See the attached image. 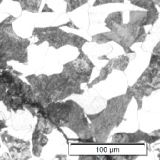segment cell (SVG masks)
<instances>
[{"instance_id": "1", "label": "cell", "mask_w": 160, "mask_h": 160, "mask_svg": "<svg viewBox=\"0 0 160 160\" xmlns=\"http://www.w3.org/2000/svg\"><path fill=\"white\" fill-rule=\"evenodd\" d=\"M79 52L77 58L63 65L62 71L59 74H32L26 77L35 99L41 105L45 107L72 95L84 94V90L81 88V84L90 82L95 65L83 51Z\"/></svg>"}, {"instance_id": "2", "label": "cell", "mask_w": 160, "mask_h": 160, "mask_svg": "<svg viewBox=\"0 0 160 160\" xmlns=\"http://www.w3.org/2000/svg\"><path fill=\"white\" fill-rule=\"evenodd\" d=\"M159 18L157 8L145 11L130 12V22L123 23V12L122 11L110 13L104 20L105 26L110 31L92 36L91 42L98 45L114 42L123 48L126 54H135L131 47L136 43H143L146 41L145 26L153 25Z\"/></svg>"}, {"instance_id": "3", "label": "cell", "mask_w": 160, "mask_h": 160, "mask_svg": "<svg viewBox=\"0 0 160 160\" xmlns=\"http://www.w3.org/2000/svg\"><path fill=\"white\" fill-rule=\"evenodd\" d=\"M43 115L53 125L54 129L66 127L73 131L83 142H93L90 122L84 108L73 100L52 102L37 113ZM36 116V115H35Z\"/></svg>"}, {"instance_id": "4", "label": "cell", "mask_w": 160, "mask_h": 160, "mask_svg": "<svg viewBox=\"0 0 160 160\" xmlns=\"http://www.w3.org/2000/svg\"><path fill=\"white\" fill-rule=\"evenodd\" d=\"M132 95L127 91L124 94L109 99L103 110L95 114H86L90 122L93 142L106 143L110 133L124 120L127 108L132 99Z\"/></svg>"}, {"instance_id": "5", "label": "cell", "mask_w": 160, "mask_h": 160, "mask_svg": "<svg viewBox=\"0 0 160 160\" xmlns=\"http://www.w3.org/2000/svg\"><path fill=\"white\" fill-rule=\"evenodd\" d=\"M16 18L9 15L0 23V68H12L7 62L15 61L27 64L28 48L30 40L18 36L13 30L12 23Z\"/></svg>"}, {"instance_id": "6", "label": "cell", "mask_w": 160, "mask_h": 160, "mask_svg": "<svg viewBox=\"0 0 160 160\" xmlns=\"http://www.w3.org/2000/svg\"><path fill=\"white\" fill-rule=\"evenodd\" d=\"M160 89V42L156 44L152 51L150 61L142 74L132 86H129L130 91L137 103L138 110L142 107L143 98L149 97L152 92Z\"/></svg>"}, {"instance_id": "7", "label": "cell", "mask_w": 160, "mask_h": 160, "mask_svg": "<svg viewBox=\"0 0 160 160\" xmlns=\"http://www.w3.org/2000/svg\"><path fill=\"white\" fill-rule=\"evenodd\" d=\"M32 35L38 38L35 45L38 46L47 42L49 47H53L55 50L66 45L73 46L81 52L82 48L86 43H89L88 39H85L76 34L69 33L61 29L58 26H49L45 28H35Z\"/></svg>"}, {"instance_id": "8", "label": "cell", "mask_w": 160, "mask_h": 160, "mask_svg": "<svg viewBox=\"0 0 160 160\" xmlns=\"http://www.w3.org/2000/svg\"><path fill=\"white\" fill-rule=\"evenodd\" d=\"M159 129L152 133H147L143 131L138 130L134 132H117L112 137V143L114 145L123 144H133L140 142L152 144L159 141Z\"/></svg>"}, {"instance_id": "9", "label": "cell", "mask_w": 160, "mask_h": 160, "mask_svg": "<svg viewBox=\"0 0 160 160\" xmlns=\"http://www.w3.org/2000/svg\"><path fill=\"white\" fill-rule=\"evenodd\" d=\"M99 59H107V60H108V63L104 67L100 69L99 76L97 77L91 83H88L87 86L89 89L93 88L94 85L99 84L101 81L107 80V78L111 74L113 70H117V71H122V72L125 71L128 67L129 64H130V57L128 56V54L120 55L117 58L111 59L107 58L106 56H104V57L102 56V57L99 58Z\"/></svg>"}, {"instance_id": "10", "label": "cell", "mask_w": 160, "mask_h": 160, "mask_svg": "<svg viewBox=\"0 0 160 160\" xmlns=\"http://www.w3.org/2000/svg\"><path fill=\"white\" fill-rule=\"evenodd\" d=\"M3 143L8 147L12 159H29L30 142L12 137L5 131L1 135Z\"/></svg>"}, {"instance_id": "11", "label": "cell", "mask_w": 160, "mask_h": 160, "mask_svg": "<svg viewBox=\"0 0 160 160\" xmlns=\"http://www.w3.org/2000/svg\"><path fill=\"white\" fill-rule=\"evenodd\" d=\"M126 0H95L93 6H99L101 5L106 4H113V3H124ZM129 1L132 5L137 6V7L142 8L145 10L152 9L156 8V5L153 0H127Z\"/></svg>"}, {"instance_id": "12", "label": "cell", "mask_w": 160, "mask_h": 160, "mask_svg": "<svg viewBox=\"0 0 160 160\" xmlns=\"http://www.w3.org/2000/svg\"><path fill=\"white\" fill-rule=\"evenodd\" d=\"M48 142V138L45 134L41 132L35 127L32 135V153L36 157H39L42 154V149Z\"/></svg>"}, {"instance_id": "13", "label": "cell", "mask_w": 160, "mask_h": 160, "mask_svg": "<svg viewBox=\"0 0 160 160\" xmlns=\"http://www.w3.org/2000/svg\"><path fill=\"white\" fill-rule=\"evenodd\" d=\"M138 157V156H132V155H88V156H79V159H98V160H120V159H136Z\"/></svg>"}, {"instance_id": "14", "label": "cell", "mask_w": 160, "mask_h": 160, "mask_svg": "<svg viewBox=\"0 0 160 160\" xmlns=\"http://www.w3.org/2000/svg\"><path fill=\"white\" fill-rule=\"evenodd\" d=\"M3 0H0V4ZM18 2L22 11H28L32 13H38L40 8L42 0H12Z\"/></svg>"}, {"instance_id": "15", "label": "cell", "mask_w": 160, "mask_h": 160, "mask_svg": "<svg viewBox=\"0 0 160 160\" xmlns=\"http://www.w3.org/2000/svg\"><path fill=\"white\" fill-rule=\"evenodd\" d=\"M64 1L66 2V12L68 13L87 4L89 0H64Z\"/></svg>"}, {"instance_id": "16", "label": "cell", "mask_w": 160, "mask_h": 160, "mask_svg": "<svg viewBox=\"0 0 160 160\" xmlns=\"http://www.w3.org/2000/svg\"><path fill=\"white\" fill-rule=\"evenodd\" d=\"M63 26H67V27H68V28H74V29L79 30V28H78V27H77L76 25L74 24V22H73L71 21V20H69V22L68 23L64 24V25H59V27H63Z\"/></svg>"}, {"instance_id": "17", "label": "cell", "mask_w": 160, "mask_h": 160, "mask_svg": "<svg viewBox=\"0 0 160 160\" xmlns=\"http://www.w3.org/2000/svg\"><path fill=\"white\" fill-rule=\"evenodd\" d=\"M42 12H54V11L52 9H51L49 7H48V5L45 4V8H44V9L42 10Z\"/></svg>"}, {"instance_id": "18", "label": "cell", "mask_w": 160, "mask_h": 160, "mask_svg": "<svg viewBox=\"0 0 160 160\" xmlns=\"http://www.w3.org/2000/svg\"><path fill=\"white\" fill-rule=\"evenodd\" d=\"M155 2V5L156 6H159V7L160 6V0H153Z\"/></svg>"}]
</instances>
